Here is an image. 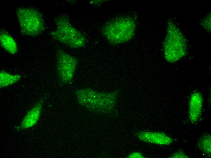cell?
Wrapping results in <instances>:
<instances>
[{"instance_id": "11", "label": "cell", "mask_w": 211, "mask_h": 158, "mask_svg": "<svg viewBox=\"0 0 211 158\" xmlns=\"http://www.w3.org/2000/svg\"><path fill=\"white\" fill-rule=\"evenodd\" d=\"M211 137L209 133L205 134L199 139L198 146L200 150L209 156L211 155Z\"/></svg>"}, {"instance_id": "3", "label": "cell", "mask_w": 211, "mask_h": 158, "mask_svg": "<svg viewBox=\"0 0 211 158\" xmlns=\"http://www.w3.org/2000/svg\"><path fill=\"white\" fill-rule=\"evenodd\" d=\"M17 16L22 33L29 36H35L44 29V22L41 13L38 9L30 8L18 7Z\"/></svg>"}, {"instance_id": "1", "label": "cell", "mask_w": 211, "mask_h": 158, "mask_svg": "<svg viewBox=\"0 0 211 158\" xmlns=\"http://www.w3.org/2000/svg\"><path fill=\"white\" fill-rule=\"evenodd\" d=\"M131 18L121 17L109 21L102 27V31L111 43L117 44L128 41L133 36L135 28Z\"/></svg>"}, {"instance_id": "5", "label": "cell", "mask_w": 211, "mask_h": 158, "mask_svg": "<svg viewBox=\"0 0 211 158\" xmlns=\"http://www.w3.org/2000/svg\"><path fill=\"white\" fill-rule=\"evenodd\" d=\"M56 55L57 67L59 77L63 82L68 83L73 78L78 60L61 49L58 50Z\"/></svg>"}, {"instance_id": "8", "label": "cell", "mask_w": 211, "mask_h": 158, "mask_svg": "<svg viewBox=\"0 0 211 158\" xmlns=\"http://www.w3.org/2000/svg\"><path fill=\"white\" fill-rule=\"evenodd\" d=\"M43 104L42 101H39L30 109L22 122L21 124V128L26 129L35 124L39 118Z\"/></svg>"}, {"instance_id": "7", "label": "cell", "mask_w": 211, "mask_h": 158, "mask_svg": "<svg viewBox=\"0 0 211 158\" xmlns=\"http://www.w3.org/2000/svg\"><path fill=\"white\" fill-rule=\"evenodd\" d=\"M139 136L141 139L144 141L161 145H168L172 141L171 138L162 132H142Z\"/></svg>"}, {"instance_id": "12", "label": "cell", "mask_w": 211, "mask_h": 158, "mask_svg": "<svg viewBox=\"0 0 211 158\" xmlns=\"http://www.w3.org/2000/svg\"><path fill=\"white\" fill-rule=\"evenodd\" d=\"M188 157V156L181 152H178L174 153L172 154L169 157V158H187Z\"/></svg>"}, {"instance_id": "9", "label": "cell", "mask_w": 211, "mask_h": 158, "mask_svg": "<svg viewBox=\"0 0 211 158\" xmlns=\"http://www.w3.org/2000/svg\"><path fill=\"white\" fill-rule=\"evenodd\" d=\"M0 41L2 47L8 53L12 54L17 53V43L12 37L8 33L3 31L1 32Z\"/></svg>"}, {"instance_id": "10", "label": "cell", "mask_w": 211, "mask_h": 158, "mask_svg": "<svg viewBox=\"0 0 211 158\" xmlns=\"http://www.w3.org/2000/svg\"><path fill=\"white\" fill-rule=\"evenodd\" d=\"M20 75L11 74L4 71L0 72V88H4L14 84L20 79Z\"/></svg>"}, {"instance_id": "2", "label": "cell", "mask_w": 211, "mask_h": 158, "mask_svg": "<svg viewBox=\"0 0 211 158\" xmlns=\"http://www.w3.org/2000/svg\"><path fill=\"white\" fill-rule=\"evenodd\" d=\"M55 22L56 29L50 33L52 38L72 48L85 45V37L72 26L66 15L63 14L58 16Z\"/></svg>"}, {"instance_id": "6", "label": "cell", "mask_w": 211, "mask_h": 158, "mask_svg": "<svg viewBox=\"0 0 211 158\" xmlns=\"http://www.w3.org/2000/svg\"><path fill=\"white\" fill-rule=\"evenodd\" d=\"M203 98L201 93L195 92L191 95L189 102V117L191 123H196L199 119L203 106Z\"/></svg>"}, {"instance_id": "4", "label": "cell", "mask_w": 211, "mask_h": 158, "mask_svg": "<svg viewBox=\"0 0 211 158\" xmlns=\"http://www.w3.org/2000/svg\"><path fill=\"white\" fill-rule=\"evenodd\" d=\"M168 31L164 42L165 56L168 61L174 62L185 55L186 45L183 35L175 25L169 26Z\"/></svg>"}]
</instances>
